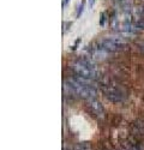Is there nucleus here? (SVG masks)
Segmentation results:
<instances>
[{"label":"nucleus","mask_w":144,"mask_h":150,"mask_svg":"<svg viewBox=\"0 0 144 150\" xmlns=\"http://www.w3.org/2000/svg\"><path fill=\"white\" fill-rule=\"evenodd\" d=\"M66 82L70 84L71 88L75 90V93H76L77 96H79L82 98H85V100L96 98V89L94 88L92 85H84V84L79 83L73 77L67 78Z\"/></svg>","instance_id":"f03ea898"},{"label":"nucleus","mask_w":144,"mask_h":150,"mask_svg":"<svg viewBox=\"0 0 144 150\" xmlns=\"http://www.w3.org/2000/svg\"><path fill=\"white\" fill-rule=\"evenodd\" d=\"M73 150H91V145L88 142H82V143H77L73 146Z\"/></svg>","instance_id":"423d86ee"},{"label":"nucleus","mask_w":144,"mask_h":150,"mask_svg":"<svg viewBox=\"0 0 144 150\" xmlns=\"http://www.w3.org/2000/svg\"><path fill=\"white\" fill-rule=\"evenodd\" d=\"M68 1H70V0H64V1H63V6H66L68 4Z\"/></svg>","instance_id":"9d476101"},{"label":"nucleus","mask_w":144,"mask_h":150,"mask_svg":"<svg viewBox=\"0 0 144 150\" xmlns=\"http://www.w3.org/2000/svg\"><path fill=\"white\" fill-rule=\"evenodd\" d=\"M103 93H104V96L107 97V100H109L112 102H123L125 100V94L119 90L115 86H112V85H108L103 89Z\"/></svg>","instance_id":"7ed1b4c3"},{"label":"nucleus","mask_w":144,"mask_h":150,"mask_svg":"<svg viewBox=\"0 0 144 150\" xmlns=\"http://www.w3.org/2000/svg\"><path fill=\"white\" fill-rule=\"evenodd\" d=\"M100 47L103 48L107 52H116V51H119L121 46L115 43L113 40L109 39V37H106V39H102L100 41Z\"/></svg>","instance_id":"39448f33"},{"label":"nucleus","mask_w":144,"mask_h":150,"mask_svg":"<svg viewBox=\"0 0 144 150\" xmlns=\"http://www.w3.org/2000/svg\"><path fill=\"white\" fill-rule=\"evenodd\" d=\"M88 103H89V107H90L91 112L95 115H97L100 118L104 115V108H103L102 103L99 101V100H96V98L88 100Z\"/></svg>","instance_id":"20e7f679"},{"label":"nucleus","mask_w":144,"mask_h":150,"mask_svg":"<svg viewBox=\"0 0 144 150\" xmlns=\"http://www.w3.org/2000/svg\"><path fill=\"white\" fill-rule=\"evenodd\" d=\"M84 7H85V0H82V1L79 3V6L77 8V18H79L83 13V11H84Z\"/></svg>","instance_id":"0eeeda50"},{"label":"nucleus","mask_w":144,"mask_h":150,"mask_svg":"<svg viewBox=\"0 0 144 150\" xmlns=\"http://www.w3.org/2000/svg\"><path fill=\"white\" fill-rule=\"evenodd\" d=\"M104 21H106V13H104V12H102L101 17H100V24H101V25H104Z\"/></svg>","instance_id":"6e6552de"},{"label":"nucleus","mask_w":144,"mask_h":150,"mask_svg":"<svg viewBox=\"0 0 144 150\" xmlns=\"http://www.w3.org/2000/svg\"><path fill=\"white\" fill-rule=\"evenodd\" d=\"M88 1H89V6H90V7H92V6H94V4H95V0H88Z\"/></svg>","instance_id":"1a4fd4ad"},{"label":"nucleus","mask_w":144,"mask_h":150,"mask_svg":"<svg viewBox=\"0 0 144 150\" xmlns=\"http://www.w3.org/2000/svg\"><path fill=\"white\" fill-rule=\"evenodd\" d=\"M71 69L73 70V72L77 76H80V77H85L89 79H95L97 77L96 66L89 59H80V60L73 61L71 64Z\"/></svg>","instance_id":"f257e3e1"}]
</instances>
